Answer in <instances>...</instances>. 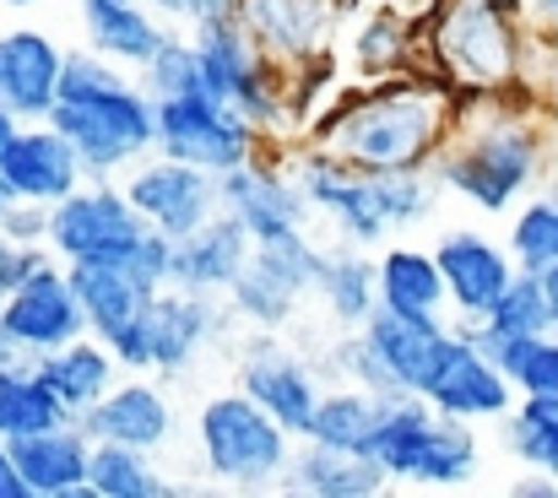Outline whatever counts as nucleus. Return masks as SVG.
<instances>
[{
  "instance_id": "nucleus-1",
  "label": "nucleus",
  "mask_w": 558,
  "mask_h": 498,
  "mask_svg": "<svg viewBox=\"0 0 558 498\" xmlns=\"http://www.w3.org/2000/svg\"><path fill=\"white\" fill-rule=\"evenodd\" d=\"M456 125V87L434 76H385L337 93V109L315 120L310 142L364 173L434 168Z\"/></svg>"
},
{
  "instance_id": "nucleus-2",
  "label": "nucleus",
  "mask_w": 558,
  "mask_h": 498,
  "mask_svg": "<svg viewBox=\"0 0 558 498\" xmlns=\"http://www.w3.org/2000/svg\"><path fill=\"white\" fill-rule=\"evenodd\" d=\"M543 168L537 125L510 104V93H456L450 142L434 158V179L472 201L477 211H505Z\"/></svg>"
},
{
  "instance_id": "nucleus-3",
  "label": "nucleus",
  "mask_w": 558,
  "mask_h": 498,
  "mask_svg": "<svg viewBox=\"0 0 558 498\" xmlns=\"http://www.w3.org/2000/svg\"><path fill=\"white\" fill-rule=\"evenodd\" d=\"M521 60V11H505L499 0H439L423 16L417 76L450 82L456 93H510Z\"/></svg>"
},
{
  "instance_id": "nucleus-4",
  "label": "nucleus",
  "mask_w": 558,
  "mask_h": 498,
  "mask_svg": "<svg viewBox=\"0 0 558 498\" xmlns=\"http://www.w3.org/2000/svg\"><path fill=\"white\" fill-rule=\"evenodd\" d=\"M195 44H201V60H206V93L222 98L228 109H239L260 136L271 131H288L293 125V109H299V76L310 71H288L282 60H271L250 27L239 16H211L195 27Z\"/></svg>"
},
{
  "instance_id": "nucleus-5",
  "label": "nucleus",
  "mask_w": 558,
  "mask_h": 498,
  "mask_svg": "<svg viewBox=\"0 0 558 498\" xmlns=\"http://www.w3.org/2000/svg\"><path fill=\"white\" fill-rule=\"evenodd\" d=\"M201 461L217 483L228 488H271L288 477V461H293V439L250 390H228V396H211L201 406Z\"/></svg>"
},
{
  "instance_id": "nucleus-6",
  "label": "nucleus",
  "mask_w": 558,
  "mask_h": 498,
  "mask_svg": "<svg viewBox=\"0 0 558 498\" xmlns=\"http://www.w3.org/2000/svg\"><path fill=\"white\" fill-rule=\"evenodd\" d=\"M49 125L71 136L93 179H114L147 153H158V98L136 82L93 93V98H60L49 109Z\"/></svg>"
},
{
  "instance_id": "nucleus-7",
  "label": "nucleus",
  "mask_w": 558,
  "mask_h": 498,
  "mask_svg": "<svg viewBox=\"0 0 558 498\" xmlns=\"http://www.w3.org/2000/svg\"><path fill=\"white\" fill-rule=\"evenodd\" d=\"M445 336H450L445 320H412L396 309H374L369 326H359L353 341H337L331 363L374 396H407L428 385L445 352Z\"/></svg>"
},
{
  "instance_id": "nucleus-8",
  "label": "nucleus",
  "mask_w": 558,
  "mask_h": 498,
  "mask_svg": "<svg viewBox=\"0 0 558 498\" xmlns=\"http://www.w3.org/2000/svg\"><path fill=\"white\" fill-rule=\"evenodd\" d=\"M158 153L206 173H233L266 153V136L222 98L185 93V98H158Z\"/></svg>"
},
{
  "instance_id": "nucleus-9",
  "label": "nucleus",
  "mask_w": 558,
  "mask_h": 498,
  "mask_svg": "<svg viewBox=\"0 0 558 498\" xmlns=\"http://www.w3.org/2000/svg\"><path fill=\"white\" fill-rule=\"evenodd\" d=\"M147 217L136 211V201L125 195V184L93 179L76 195L49 206V250L65 266L82 260H131V250L147 239Z\"/></svg>"
},
{
  "instance_id": "nucleus-10",
  "label": "nucleus",
  "mask_w": 558,
  "mask_h": 498,
  "mask_svg": "<svg viewBox=\"0 0 558 498\" xmlns=\"http://www.w3.org/2000/svg\"><path fill=\"white\" fill-rule=\"evenodd\" d=\"M222 331V309L217 293H195V288H163L153 293L147 315L114 341V357L131 374H180L195 363V352Z\"/></svg>"
},
{
  "instance_id": "nucleus-11",
  "label": "nucleus",
  "mask_w": 558,
  "mask_h": 498,
  "mask_svg": "<svg viewBox=\"0 0 558 498\" xmlns=\"http://www.w3.org/2000/svg\"><path fill=\"white\" fill-rule=\"evenodd\" d=\"M320 277V250L304 239V233H288V239H271V244H255L250 266L239 271V282L228 288L233 299V315L250 320V326H288L299 299L315 288Z\"/></svg>"
},
{
  "instance_id": "nucleus-12",
  "label": "nucleus",
  "mask_w": 558,
  "mask_h": 498,
  "mask_svg": "<svg viewBox=\"0 0 558 498\" xmlns=\"http://www.w3.org/2000/svg\"><path fill=\"white\" fill-rule=\"evenodd\" d=\"M125 195L136 201V211L158 233L185 239V233L206 228L222 211V173H206V168L180 163V158L147 153L142 163L125 168Z\"/></svg>"
},
{
  "instance_id": "nucleus-13",
  "label": "nucleus",
  "mask_w": 558,
  "mask_h": 498,
  "mask_svg": "<svg viewBox=\"0 0 558 498\" xmlns=\"http://www.w3.org/2000/svg\"><path fill=\"white\" fill-rule=\"evenodd\" d=\"M5 331L16 336V347L27 357H44V352H60L71 347L76 336H87V309H82V293L71 282V266L54 255L44 260L16 293H5Z\"/></svg>"
},
{
  "instance_id": "nucleus-14",
  "label": "nucleus",
  "mask_w": 558,
  "mask_h": 498,
  "mask_svg": "<svg viewBox=\"0 0 558 498\" xmlns=\"http://www.w3.org/2000/svg\"><path fill=\"white\" fill-rule=\"evenodd\" d=\"M293 168H299V184H304L310 206L326 211L348 244L364 250V244H379V239L390 233V217H385V201H379L374 173L342 163V158H331V153H320L315 142H310L304 153H293Z\"/></svg>"
},
{
  "instance_id": "nucleus-15",
  "label": "nucleus",
  "mask_w": 558,
  "mask_h": 498,
  "mask_svg": "<svg viewBox=\"0 0 558 498\" xmlns=\"http://www.w3.org/2000/svg\"><path fill=\"white\" fill-rule=\"evenodd\" d=\"M417 396H428V401H434L439 412H450V417L483 423V417H505L521 390H515V379H510L472 336L461 331V326H450L445 352H439V363H434V374H428V385H423Z\"/></svg>"
},
{
  "instance_id": "nucleus-16",
  "label": "nucleus",
  "mask_w": 558,
  "mask_h": 498,
  "mask_svg": "<svg viewBox=\"0 0 558 498\" xmlns=\"http://www.w3.org/2000/svg\"><path fill=\"white\" fill-rule=\"evenodd\" d=\"M233 16L271 60H282L288 71H310L337 38L342 0H239Z\"/></svg>"
},
{
  "instance_id": "nucleus-17",
  "label": "nucleus",
  "mask_w": 558,
  "mask_h": 498,
  "mask_svg": "<svg viewBox=\"0 0 558 498\" xmlns=\"http://www.w3.org/2000/svg\"><path fill=\"white\" fill-rule=\"evenodd\" d=\"M222 211H233L255 233V244H271V239L304 233V222H310L315 206H310L299 173H282L277 158L266 163V153H260L255 163L222 173Z\"/></svg>"
},
{
  "instance_id": "nucleus-18",
  "label": "nucleus",
  "mask_w": 558,
  "mask_h": 498,
  "mask_svg": "<svg viewBox=\"0 0 558 498\" xmlns=\"http://www.w3.org/2000/svg\"><path fill=\"white\" fill-rule=\"evenodd\" d=\"M439 271H445V288H450V315L461 320V326H477V320H488L494 315V304L505 299V288L515 282V255L510 250H499L494 239H483V233H445L439 239Z\"/></svg>"
},
{
  "instance_id": "nucleus-19",
  "label": "nucleus",
  "mask_w": 558,
  "mask_h": 498,
  "mask_svg": "<svg viewBox=\"0 0 558 498\" xmlns=\"http://www.w3.org/2000/svg\"><path fill=\"white\" fill-rule=\"evenodd\" d=\"M0 173L16 190V201H38V206H54V201L76 195L93 179L87 163H82V153L71 147V136H60L49 120L22 125L11 136V147L0 153Z\"/></svg>"
},
{
  "instance_id": "nucleus-20",
  "label": "nucleus",
  "mask_w": 558,
  "mask_h": 498,
  "mask_svg": "<svg viewBox=\"0 0 558 498\" xmlns=\"http://www.w3.org/2000/svg\"><path fill=\"white\" fill-rule=\"evenodd\" d=\"M239 390H250L288 434H310V423H315V412H320V379L293 357V352H282L271 336H260V341H250L244 347V363H239Z\"/></svg>"
},
{
  "instance_id": "nucleus-21",
  "label": "nucleus",
  "mask_w": 558,
  "mask_h": 498,
  "mask_svg": "<svg viewBox=\"0 0 558 498\" xmlns=\"http://www.w3.org/2000/svg\"><path fill=\"white\" fill-rule=\"evenodd\" d=\"M60 71H65V49L49 33L38 27L0 33V109H11L22 125L49 120L60 98Z\"/></svg>"
},
{
  "instance_id": "nucleus-22",
  "label": "nucleus",
  "mask_w": 558,
  "mask_h": 498,
  "mask_svg": "<svg viewBox=\"0 0 558 498\" xmlns=\"http://www.w3.org/2000/svg\"><path fill=\"white\" fill-rule=\"evenodd\" d=\"M11 456H16L33 498H93V439L82 423H60V428L11 439Z\"/></svg>"
},
{
  "instance_id": "nucleus-23",
  "label": "nucleus",
  "mask_w": 558,
  "mask_h": 498,
  "mask_svg": "<svg viewBox=\"0 0 558 498\" xmlns=\"http://www.w3.org/2000/svg\"><path fill=\"white\" fill-rule=\"evenodd\" d=\"M76 423L87 428V439H93V445H136V450H163V445H169V428H174V412H169L163 390H158L147 374H136V379L114 385L104 401H93V406H87Z\"/></svg>"
},
{
  "instance_id": "nucleus-24",
  "label": "nucleus",
  "mask_w": 558,
  "mask_h": 498,
  "mask_svg": "<svg viewBox=\"0 0 558 498\" xmlns=\"http://www.w3.org/2000/svg\"><path fill=\"white\" fill-rule=\"evenodd\" d=\"M250 255H255V233L233 211H217L206 228L174 239V288L228 293L239 282V271L250 266Z\"/></svg>"
},
{
  "instance_id": "nucleus-25",
  "label": "nucleus",
  "mask_w": 558,
  "mask_h": 498,
  "mask_svg": "<svg viewBox=\"0 0 558 498\" xmlns=\"http://www.w3.org/2000/svg\"><path fill=\"white\" fill-rule=\"evenodd\" d=\"M71 282L82 293L93 336H104L109 347L131 331L147 315V304H153V288L125 260H82V266H71Z\"/></svg>"
},
{
  "instance_id": "nucleus-26",
  "label": "nucleus",
  "mask_w": 558,
  "mask_h": 498,
  "mask_svg": "<svg viewBox=\"0 0 558 498\" xmlns=\"http://www.w3.org/2000/svg\"><path fill=\"white\" fill-rule=\"evenodd\" d=\"M282 483L310 498H374L390 488V472L364 450H331V445L304 439V450H293Z\"/></svg>"
},
{
  "instance_id": "nucleus-27",
  "label": "nucleus",
  "mask_w": 558,
  "mask_h": 498,
  "mask_svg": "<svg viewBox=\"0 0 558 498\" xmlns=\"http://www.w3.org/2000/svg\"><path fill=\"white\" fill-rule=\"evenodd\" d=\"M38 363V374H44V385L60 396V406L71 412V417H82L93 401H104L120 379V357H114V347L104 341V336H76L71 347H60V352H44V357H33Z\"/></svg>"
},
{
  "instance_id": "nucleus-28",
  "label": "nucleus",
  "mask_w": 558,
  "mask_h": 498,
  "mask_svg": "<svg viewBox=\"0 0 558 498\" xmlns=\"http://www.w3.org/2000/svg\"><path fill=\"white\" fill-rule=\"evenodd\" d=\"M434 417H439V406H434L428 396H417V390L385 396L379 428H374V439H369V456L390 472V483H417V466H423Z\"/></svg>"
},
{
  "instance_id": "nucleus-29",
  "label": "nucleus",
  "mask_w": 558,
  "mask_h": 498,
  "mask_svg": "<svg viewBox=\"0 0 558 498\" xmlns=\"http://www.w3.org/2000/svg\"><path fill=\"white\" fill-rule=\"evenodd\" d=\"M379 309L412 315V320H445L450 288L439 271V255H423L412 244H396L379 255Z\"/></svg>"
},
{
  "instance_id": "nucleus-30",
  "label": "nucleus",
  "mask_w": 558,
  "mask_h": 498,
  "mask_svg": "<svg viewBox=\"0 0 558 498\" xmlns=\"http://www.w3.org/2000/svg\"><path fill=\"white\" fill-rule=\"evenodd\" d=\"M82 22H87V44L120 65H147L169 38L147 0H82Z\"/></svg>"
},
{
  "instance_id": "nucleus-31",
  "label": "nucleus",
  "mask_w": 558,
  "mask_h": 498,
  "mask_svg": "<svg viewBox=\"0 0 558 498\" xmlns=\"http://www.w3.org/2000/svg\"><path fill=\"white\" fill-rule=\"evenodd\" d=\"M60 423H76V417L44 385L38 363L33 357H5L0 363V439H27V434L60 428Z\"/></svg>"
},
{
  "instance_id": "nucleus-32",
  "label": "nucleus",
  "mask_w": 558,
  "mask_h": 498,
  "mask_svg": "<svg viewBox=\"0 0 558 498\" xmlns=\"http://www.w3.org/2000/svg\"><path fill=\"white\" fill-rule=\"evenodd\" d=\"M315 293L326 299V309L342 326H369V315L379 309V260H364L353 250L320 255V277Z\"/></svg>"
},
{
  "instance_id": "nucleus-33",
  "label": "nucleus",
  "mask_w": 558,
  "mask_h": 498,
  "mask_svg": "<svg viewBox=\"0 0 558 498\" xmlns=\"http://www.w3.org/2000/svg\"><path fill=\"white\" fill-rule=\"evenodd\" d=\"M379 406H385V396H374L364 385L326 390V396H320V412H315V423H310L304 439L331 445V450H364V456H369V439H374V428H379Z\"/></svg>"
},
{
  "instance_id": "nucleus-34",
  "label": "nucleus",
  "mask_w": 558,
  "mask_h": 498,
  "mask_svg": "<svg viewBox=\"0 0 558 498\" xmlns=\"http://www.w3.org/2000/svg\"><path fill=\"white\" fill-rule=\"evenodd\" d=\"M174 483L153 466V450L93 445V498H169Z\"/></svg>"
},
{
  "instance_id": "nucleus-35",
  "label": "nucleus",
  "mask_w": 558,
  "mask_h": 498,
  "mask_svg": "<svg viewBox=\"0 0 558 498\" xmlns=\"http://www.w3.org/2000/svg\"><path fill=\"white\" fill-rule=\"evenodd\" d=\"M472 477H477V434H472V423H466V417L439 412L412 488H466Z\"/></svg>"
},
{
  "instance_id": "nucleus-36",
  "label": "nucleus",
  "mask_w": 558,
  "mask_h": 498,
  "mask_svg": "<svg viewBox=\"0 0 558 498\" xmlns=\"http://www.w3.org/2000/svg\"><path fill=\"white\" fill-rule=\"evenodd\" d=\"M510 450L543 477H558V396H521L510 412Z\"/></svg>"
},
{
  "instance_id": "nucleus-37",
  "label": "nucleus",
  "mask_w": 558,
  "mask_h": 498,
  "mask_svg": "<svg viewBox=\"0 0 558 498\" xmlns=\"http://www.w3.org/2000/svg\"><path fill=\"white\" fill-rule=\"evenodd\" d=\"M142 82L153 98H185V93H206V60H201V44L195 33L190 38H163V49L142 65Z\"/></svg>"
},
{
  "instance_id": "nucleus-38",
  "label": "nucleus",
  "mask_w": 558,
  "mask_h": 498,
  "mask_svg": "<svg viewBox=\"0 0 558 498\" xmlns=\"http://www.w3.org/2000/svg\"><path fill=\"white\" fill-rule=\"evenodd\" d=\"M483 326H494V331H505V336L558 331L554 309H548V293H543V277H537V271H515V282L505 288V299L494 304V315H488Z\"/></svg>"
},
{
  "instance_id": "nucleus-39",
  "label": "nucleus",
  "mask_w": 558,
  "mask_h": 498,
  "mask_svg": "<svg viewBox=\"0 0 558 498\" xmlns=\"http://www.w3.org/2000/svg\"><path fill=\"white\" fill-rule=\"evenodd\" d=\"M510 255H515L521 271H537V277L558 260V201L554 195L521 206V217L510 228Z\"/></svg>"
},
{
  "instance_id": "nucleus-40",
  "label": "nucleus",
  "mask_w": 558,
  "mask_h": 498,
  "mask_svg": "<svg viewBox=\"0 0 558 498\" xmlns=\"http://www.w3.org/2000/svg\"><path fill=\"white\" fill-rule=\"evenodd\" d=\"M515 390L521 396H558V331H543L532 336L526 357L515 363Z\"/></svg>"
},
{
  "instance_id": "nucleus-41",
  "label": "nucleus",
  "mask_w": 558,
  "mask_h": 498,
  "mask_svg": "<svg viewBox=\"0 0 558 498\" xmlns=\"http://www.w3.org/2000/svg\"><path fill=\"white\" fill-rule=\"evenodd\" d=\"M153 293H163V288H174V239L169 233H158V228H147V239L131 250V260H125Z\"/></svg>"
},
{
  "instance_id": "nucleus-42",
  "label": "nucleus",
  "mask_w": 558,
  "mask_h": 498,
  "mask_svg": "<svg viewBox=\"0 0 558 498\" xmlns=\"http://www.w3.org/2000/svg\"><path fill=\"white\" fill-rule=\"evenodd\" d=\"M44 260H54V250L49 244H22V239H11L5 228H0V299L5 293H16Z\"/></svg>"
},
{
  "instance_id": "nucleus-43",
  "label": "nucleus",
  "mask_w": 558,
  "mask_h": 498,
  "mask_svg": "<svg viewBox=\"0 0 558 498\" xmlns=\"http://www.w3.org/2000/svg\"><path fill=\"white\" fill-rule=\"evenodd\" d=\"M158 16H174V22H190V27H201V22H211V16H233L239 11V0H147Z\"/></svg>"
},
{
  "instance_id": "nucleus-44",
  "label": "nucleus",
  "mask_w": 558,
  "mask_h": 498,
  "mask_svg": "<svg viewBox=\"0 0 558 498\" xmlns=\"http://www.w3.org/2000/svg\"><path fill=\"white\" fill-rule=\"evenodd\" d=\"M5 233L22 239V244H49V206H38V201H16L11 217H5Z\"/></svg>"
},
{
  "instance_id": "nucleus-45",
  "label": "nucleus",
  "mask_w": 558,
  "mask_h": 498,
  "mask_svg": "<svg viewBox=\"0 0 558 498\" xmlns=\"http://www.w3.org/2000/svg\"><path fill=\"white\" fill-rule=\"evenodd\" d=\"M0 498H33L22 466H16V456H11V439H0Z\"/></svg>"
},
{
  "instance_id": "nucleus-46",
  "label": "nucleus",
  "mask_w": 558,
  "mask_h": 498,
  "mask_svg": "<svg viewBox=\"0 0 558 498\" xmlns=\"http://www.w3.org/2000/svg\"><path fill=\"white\" fill-rule=\"evenodd\" d=\"M5 357H27V352L16 347V336L5 331V299H0V363H5Z\"/></svg>"
},
{
  "instance_id": "nucleus-47",
  "label": "nucleus",
  "mask_w": 558,
  "mask_h": 498,
  "mask_svg": "<svg viewBox=\"0 0 558 498\" xmlns=\"http://www.w3.org/2000/svg\"><path fill=\"white\" fill-rule=\"evenodd\" d=\"M369 5H374V0H369ZM379 5H396V11H412V16H428V11H434L439 0H379Z\"/></svg>"
},
{
  "instance_id": "nucleus-48",
  "label": "nucleus",
  "mask_w": 558,
  "mask_h": 498,
  "mask_svg": "<svg viewBox=\"0 0 558 498\" xmlns=\"http://www.w3.org/2000/svg\"><path fill=\"white\" fill-rule=\"evenodd\" d=\"M543 293H548V309H554V326H558V260L543 271Z\"/></svg>"
},
{
  "instance_id": "nucleus-49",
  "label": "nucleus",
  "mask_w": 558,
  "mask_h": 498,
  "mask_svg": "<svg viewBox=\"0 0 558 498\" xmlns=\"http://www.w3.org/2000/svg\"><path fill=\"white\" fill-rule=\"evenodd\" d=\"M16 131H22V120H16L11 109H0V153L11 147V136H16Z\"/></svg>"
},
{
  "instance_id": "nucleus-50",
  "label": "nucleus",
  "mask_w": 558,
  "mask_h": 498,
  "mask_svg": "<svg viewBox=\"0 0 558 498\" xmlns=\"http://www.w3.org/2000/svg\"><path fill=\"white\" fill-rule=\"evenodd\" d=\"M515 494H521V498H548V494H558V477H554V483H521Z\"/></svg>"
},
{
  "instance_id": "nucleus-51",
  "label": "nucleus",
  "mask_w": 558,
  "mask_h": 498,
  "mask_svg": "<svg viewBox=\"0 0 558 498\" xmlns=\"http://www.w3.org/2000/svg\"><path fill=\"white\" fill-rule=\"evenodd\" d=\"M11 206H16V190H11V184H5V173H0V228H5Z\"/></svg>"
},
{
  "instance_id": "nucleus-52",
  "label": "nucleus",
  "mask_w": 558,
  "mask_h": 498,
  "mask_svg": "<svg viewBox=\"0 0 558 498\" xmlns=\"http://www.w3.org/2000/svg\"><path fill=\"white\" fill-rule=\"evenodd\" d=\"M526 5H532L543 22H554V27H558V0H526Z\"/></svg>"
},
{
  "instance_id": "nucleus-53",
  "label": "nucleus",
  "mask_w": 558,
  "mask_h": 498,
  "mask_svg": "<svg viewBox=\"0 0 558 498\" xmlns=\"http://www.w3.org/2000/svg\"><path fill=\"white\" fill-rule=\"evenodd\" d=\"M499 5H505V11H526V0H499Z\"/></svg>"
},
{
  "instance_id": "nucleus-54",
  "label": "nucleus",
  "mask_w": 558,
  "mask_h": 498,
  "mask_svg": "<svg viewBox=\"0 0 558 498\" xmlns=\"http://www.w3.org/2000/svg\"><path fill=\"white\" fill-rule=\"evenodd\" d=\"M5 5H38V0H5Z\"/></svg>"
}]
</instances>
